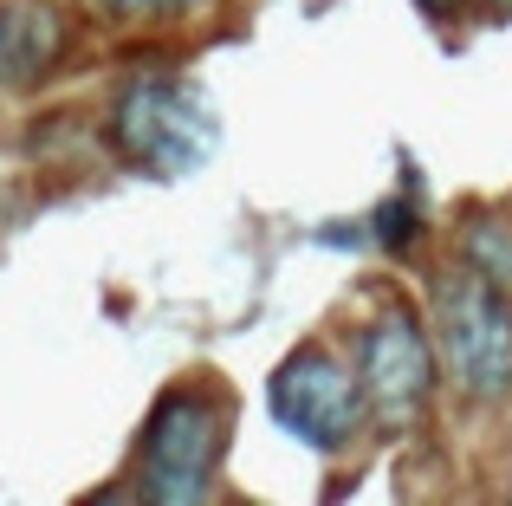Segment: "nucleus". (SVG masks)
<instances>
[{
	"label": "nucleus",
	"instance_id": "1",
	"mask_svg": "<svg viewBox=\"0 0 512 506\" xmlns=\"http://www.w3.org/2000/svg\"><path fill=\"white\" fill-rule=\"evenodd\" d=\"M227 442H234V403L221 383H175L150 403L130 455V481L98 500H150V506H195L214 500Z\"/></svg>",
	"mask_w": 512,
	"mask_h": 506
},
{
	"label": "nucleus",
	"instance_id": "2",
	"mask_svg": "<svg viewBox=\"0 0 512 506\" xmlns=\"http://www.w3.org/2000/svg\"><path fill=\"white\" fill-rule=\"evenodd\" d=\"M104 143L117 163L143 169V176H188L214 150V111L195 78L137 72L104 111Z\"/></svg>",
	"mask_w": 512,
	"mask_h": 506
},
{
	"label": "nucleus",
	"instance_id": "3",
	"mask_svg": "<svg viewBox=\"0 0 512 506\" xmlns=\"http://www.w3.org/2000/svg\"><path fill=\"white\" fill-rule=\"evenodd\" d=\"M435 357L454 390L474 403L512 396V286L487 279L480 266H454L435 286Z\"/></svg>",
	"mask_w": 512,
	"mask_h": 506
},
{
	"label": "nucleus",
	"instance_id": "4",
	"mask_svg": "<svg viewBox=\"0 0 512 506\" xmlns=\"http://www.w3.org/2000/svg\"><path fill=\"white\" fill-rule=\"evenodd\" d=\"M435 377H441L435 331L409 305H389L357 331V383L376 429H415L428 396H435Z\"/></svg>",
	"mask_w": 512,
	"mask_h": 506
},
{
	"label": "nucleus",
	"instance_id": "5",
	"mask_svg": "<svg viewBox=\"0 0 512 506\" xmlns=\"http://www.w3.org/2000/svg\"><path fill=\"white\" fill-rule=\"evenodd\" d=\"M266 409H273V422L292 435V442L318 448V455L350 448V435L370 422V403H363L357 370H344L338 357L318 351V344L292 351L286 364L273 370V383H266Z\"/></svg>",
	"mask_w": 512,
	"mask_h": 506
},
{
	"label": "nucleus",
	"instance_id": "6",
	"mask_svg": "<svg viewBox=\"0 0 512 506\" xmlns=\"http://www.w3.org/2000/svg\"><path fill=\"white\" fill-rule=\"evenodd\" d=\"M72 52L65 0H0V98L39 91Z\"/></svg>",
	"mask_w": 512,
	"mask_h": 506
},
{
	"label": "nucleus",
	"instance_id": "7",
	"mask_svg": "<svg viewBox=\"0 0 512 506\" xmlns=\"http://www.w3.org/2000/svg\"><path fill=\"white\" fill-rule=\"evenodd\" d=\"M461 260L480 266L487 279H500V286H512V221L506 215H474L461 234Z\"/></svg>",
	"mask_w": 512,
	"mask_h": 506
},
{
	"label": "nucleus",
	"instance_id": "8",
	"mask_svg": "<svg viewBox=\"0 0 512 506\" xmlns=\"http://www.w3.org/2000/svg\"><path fill=\"white\" fill-rule=\"evenodd\" d=\"M415 241H422V215H415L409 195H389L383 208H376V247L383 253H409Z\"/></svg>",
	"mask_w": 512,
	"mask_h": 506
},
{
	"label": "nucleus",
	"instance_id": "9",
	"mask_svg": "<svg viewBox=\"0 0 512 506\" xmlns=\"http://www.w3.org/2000/svg\"><path fill=\"white\" fill-rule=\"evenodd\" d=\"M78 7H91L98 20L130 26V20H175V13H188L195 0H78Z\"/></svg>",
	"mask_w": 512,
	"mask_h": 506
},
{
	"label": "nucleus",
	"instance_id": "10",
	"mask_svg": "<svg viewBox=\"0 0 512 506\" xmlns=\"http://www.w3.org/2000/svg\"><path fill=\"white\" fill-rule=\"evenodd\" d=\"M415 7H422L428 20H441V13H461V7H474V0H415Z\"/></svg>",
	"mask_w": 512,
	"mask_h": 506
},
{
	"label": "nucleus",
	"instance_id": "11",
	"mask_svg": "<svg viewBox=\"0 0 512 506\" xmlns=\"http://www.w3.org/2000/svg\"><path fill=\"white\" fill-rule=\"evenodd\" d=\"M493 7H500V13H506V7H512V0H493Z\"/></svg>",
	"mask_w": 512,
	"mask_h": 506
}]
</instances>
